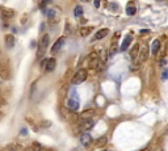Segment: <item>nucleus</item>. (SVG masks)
Masks as SVG:
<instances>
[{
  "label": "nucleus",
  "instance_id": "obj_19",
  "mask_svg": "<svg viewBox=\"0 0 168 151\" xmlns=\"http://www.w3.org/2000/svg\"><path fill=\"white\" fill-rule=\"evenodd\" d=\"M106 142H108V138H106V137H100L96 142V146L97 147H104V146L106 145Z\"/></svg>",
  "mask_w": 168,
  "mask_h": 151
},
{
  "label": "nucleus",
  "instance_id": "obj_8",
  "mask_svg": "<svg viewBox=\"0 0 168 151\" xmlns=\"http://www.w3.org/2000/svg\"><path fill=\"white\" fill-rule=\"evenodd\" d=\"M65 41H66L65 37H59V38H58V40L55 41V43L53 45V47H51V53H53V54H56V53H58L60 49H62V46H63V43H65Z\"/></svg>",
  "mask_w": 168,
  "mask_h": 151
},
{
  "label": "nucleus",
  "instance_id": "obj_17",
  "mask_svg": "<svg viewBox=\"0 0 168 151\" xmlns=\"http://www.w3.org/2000/svg\"><path fill=\"white\" fill-rule=\"evenodd\" d=\"M117 50H118L117 42H113V43H112V46H110V49H109V51H108V58H112V57L116 53H117Z\"/></svg>",
  "mask_w": 168,
  "mask_h": 151
},
{
  "label": "nucleus",
  "instance_id": "obj_27",
  "mask_svg": "<svg viewBox=\"0 0 168 151\" xmlns=\"http://www.w3.org/2000/svg\"><path fill=\"white\" fill-rule=\"evenodd\" d=\"M24 151H36V148L33 147V146H29V147H26Z\"/></svg>",
  "mask_w": 168,
  "mask_h": 151
},
{
  "label": "nucleus",
  "instance_id": "obj_9",
  "mask_svg": "<svg viewBox=\"0 0 168 151\" xmlns=\"http://www.w3.org/2000/svg\"><path fill=\"white\" fill-rule=\"evenodd\" d=\"M55 65H56L55 58H49L46 62V65H45V71H46V72H51V71L55 68Z\"/></svg>",
  "mask_w": 168,
  "mask_h": 151
},
{
  "label": "nucleus",
  "instance_id": "obj_31",
  "mask_svg": "<svg viewBox=\"0 0 168 151\" xmlns=\"http://www.w3.org/2000/svg\"><path fill=\"white\" fill-rule=\"evenodd\" d=\"M160 65H162V66H165V65H167V62H165V59H160Z\"/></svg>",
  "mask_w": 168,
  "mask_h": 151
},
{
  "label": "nucleus",
  "instance_id": "obj_15",
  "mask_svg": "<svg viewBox=\"0 0 168 151\" xmlns=\"http://www.w3.org/2000/svg\"><path fill=\"white\" fill-rule=\"evenodd\" d=\"M109 33V29L104 28V29H100L99 32L96 33V36H95V40H103L104 37H106Z\"/></svg>",
  "mask_w": 168,
  "mask_h": 151
},
{
  "label": "nucleus",
  "instance_id": "obj_30",
  "mask_svg": "<svg viewBox=\"0 0 168 151\" xmlns=\"http://www.w3.org/2000/svg\"><path fill=\"white\" fill-rule=\"evenodd\" d=\"M95 7H96V8H99V7H100V1H99V0H95Z\"/></svg>",
  "mask_w": 168,
  "mask_h": 151
},
{
  "label": "nucleus",
  "instance_id": "obj_18",
  "mask_svg": "<svg viewBox=\"0 0 168 151\" xmlns=\"http://www.w3.org/2000/svg\"><path fill=\"white\" fill-rule=\"evenodd\" d=\"M159 49H160V41L159 40L153 41V45H151V53H153V54H156V53L159 51Z\"/></svg>",
  "mask_w": 168,
  "mask_h": 151
},
{
  "label": "nucleus",
  "instance_id": "obj_14",
  "mask_svg": "<svg viewBox=\"0 0 168 151\" xmlns=\"http://www.w3.org/2000/svg\"><path fill=\"white\" fill-rule=\"evenodd\" d=\"M93 116H95V109H87V111H84L83 113H81L80 117L83 118V120H91Z\"/></svg>",
  "mask_w": 168,
  "mask_h": 151
},
{
  "label": "nucleus",
  "instance_id": "obj_23",
  "mask_svg": "<svg viewBox=\"0 0 168 151\" xmlns=\"http://www.w3.org/2000/svg\"><path fill=\"white\" fill-rule=\"evenodd\" d=\"M40 125H41L42 127H45V129H47V127L51 126V121H46V120H45V121H41Z\"/></svg>",
  "mask_w": 168,
  "mask_h": 151
},
{
  "label": "nucleus",
  "instance_id": "obj_5",
  "mask_svg": "<svg viewBox=\"0 0 168 151\" xmlns=\"http://www.w3.org/2000/svg\"><path fill=\"white\" fill-rule=\"evenodd\" d=\"M99 65H100L99 54L96 51H92L89 54V63H88V66H89V68H97Z\"/></svg>",
  "mask_w": 168,
  "mask_h": 151
},
{
  "label": "nucleus",
  "instance_id": "obj_22",
  "mask_svg": "<svg viewBox=\"0 0 168 151\" xmlns=\"http://www.w3.org/2000/svg\"><path fill=\"white\" fill-rule=\"evenodd\" d=\"M91 32V28H81L80 30H79V33H80V36H83V37H85V36H88Z\"/></svg>",
  "mask_w": 168,
  "mask_h": 151
},
{
  "label": "nucleus",
  "instance_id": "obj_12",
  "mask_svg": "<svg viewBox=\"0 0 168 151\" xmlns=\"http://www.w3.org/2000/svg\"><path fill=\"white\" fill-rule=\"evenodd\" d=\"M13 16H15V11L11 9V8H4L1 11V17L3 19H12Z\"/></svg>",
  "mask_w": 168,
  "mask_h": 151
},
{
  "label": "nucleus",
  "instance_id": "obj_3",
  "mask_svg": "<svg viewBox=\"0 0 168 151\" xmlns=\"http://www.w3.org/2000/svg\"><path fill=\"white\" fill-rule=\"evenodd\" d=\"M149 54H150L149 45H147V43H143V45H142V47L139 49V54H138V62H139V63H143V62H146L147 58H149Z\"/></svg>",
  "mask_w": 168,
  "mask_h": 151
},
{
  "label": "nucleus",
  "instance_id": "obj_32",
  "mask_svg": "<svg viewBox=\"0 0 168 151\" xmlns=\"http://www.w3.org/2000/svg\"><path fill=\"white\" fill-rule=\"evenodd\" d=\"M4 151H16V148H13V147H8V148H5Z\"/></svg>",
  "mask_w": 168,
  "mask_h": 151
},
{
  "label": "nucleus",
  "instance_id": "obj_29",
  "mask_svg": "<svg viewBox=\"0 0 168 151\" xmlns=\"http://www.w3.org/2000/svg\"><path fill=\"white\" fill-rule=\"evenodd\" d=\"M149 29H140V34H147V33H149Z\"/></svg>",
  "mask_w": 168,
  "mask_h": 151
},
{
  "label": "nucleus",
  "instance_id": "obj_33",
  "mask_svg": "<svg viewBox=\"0 0 168 151\" xmlns=\"http://www.w3.org/2000/svg\"><path fill=\"white\" fill-rule=\"evenodd\" d=\"M47 3H49V1H44V3H41L40 5H41V7H45V5H46V4H47Z\"/></svg>",
  "mask_w": 168,
  "mask_h": 151
},
{
  "label": "nucleus",
  "instance_id": "obj_26",
  "mask_svg": "<svg viewBox=\"0 0 168 151\" xmlns=\"http://www.w3.org/2000/svg\"><path fill=\"white\" fill-rule=\"evenodd\" d=\"M109 7H110V9H113V11H117V9H118V5H117L116 3H110V4H109Z\"/></svg>",
  "mask_w": 168,
  "mask_h": 151
},
{
  "label": "nucleus",
  "instance_id": "obj_11",
  "mask_svg": "<svg viewBox=\"0 0 168 151\" xmlns=\"http://www.w3.org/2000/svg\"><path fill=\"white\" fill-rule=\"evenodd\" d=\"M131 40H133V37H131L130 34H129V36H126V37L124 38V41H122V45H121V47H120V50H121V51H125V50L130 46Z\"/></svg>",
  "mask_w": 168,
  "mask_h": 151
},
{
  "label": "nucleus",
  "instance_id": "obj_2",
  "mask_svg": "<svg viewBox=\"0 0 168 151\" xmlns=\"http://www.w3.org/2000/svg\"><path fill=\"white\" fill-rule=\"evenodd\" d=\"M49 41H50V36L49 34H44L42 38H41V41H40V45H38V51H37V58L38 59L44 55L45 50L47 49V45H49Z\"/></svg>",
  "mask_w": 168,
  "mask_h": 151
},
{
  "label": "nucleus",
  "instance_id": "obj_24",
  "mask_svg": "<svg viewBox=\"0 0 168 151\" xmlns=\"http://www.w3.org/2000/svg\"><path fill=\"white\" fill-rule=\"evenodd\" d=\"M46 15H47V17H49V19L53 20V19H54V16H55V11H54V9H49V11L46 12Z\"/></svg>",
  "mask_w": 168,
  "mask_h": 151
},
{
  "label": "nucleus",
  "instance_id": "obj_28",
  "mask_svg": "<svg viewBox=\"0 0 168 151\" xmlns=\"http://www.w3.org/2000/svg\"><path fill=\"white\" fill-rule=\"evenodd\" d=\"M162 76H163V79H167V78H168V70H165L164 72H163Z\"/></svg>",
  "mask_w": 168,
  "mask_h": 151
},
{
  "label": "nucleus",
  "instance_id": "obj_10",
  "mask_svg": "<svg viewBox=\"0 0 168 151\" xmlns=\"http://www.w3.org/2000/svg\"><path fill=\"white\" fill-rule=\"evenodd\" d=\"M126 13H128V16H134L137 13V7H135L134 1H129L128 3V5H126Z\"/></svg>",
  "mask_w": 168,
  "mask_h": 151
},
{
  "label": "nucleus",
  "instance_id": "obj_21",
  "mask_svg": "<svg viewBox=\"0 0 168 151\" xmlns=\"http://www.w3.org/2000/svg\"><path fill=\"white\" fill-rule=\"evenodd\" d=\"M74 15H75V17H81V16H83V8H81V5H76V7H75Z\"/></svg>",
  "mask_w": 168,
  "mask_h": 151
},
{
  "label": "nucleus",
  "instance_id": "obj_34",
  "mask_svg": "<svg viewBox=\"0 0 168 151\" xmlns=\"http://www.w3.org/2000/svg\"><path fill=\"white\" fill-rule=\"evenodd\" d=\"M38 151H47V150H46V148H44V147H40V148H38Z\"/></svg>",
  "mask_w": 168,
  "mask_h": 151
},
{
  "label": "nucleus",
  "instance_id": "obj_1",
  "mask_svg": "<svg viewBox=\"0 0 168 151\" xmlns=\"http://www.w3.org/2000/svg\"><path fill=\"white\" fill-rule=\"evenodd\" d=\"M88 76V72L87 70H84V68H80L79 71H76V74L74 75V78H72L71 83L74 84V86H78V84H81L85 79H87Z\"/></svg>",
  "mask_w": 168,
  "mask_h": 151
},
{
  "label": "nucleus",
  "instance_id": "obj_35",
  "mask_svg": "<svg viewBox=\"0 0 168 151\" xmlns=\"http://www.w3.org/2000/svg\"><path fill=\"white\" fill-rule=\"evenodd\" d=\"M103 151H105V150H103Z\"/></svg>",
  "mask_w": 168,
  "mask_h": 151
},
{
  "label": "nucleus",
  "instance_id": "obj_20",
  "mask_svg": "<svg viewBox=\"0 0 168 151\" xmlns=\"http://www.w3.org/2000/svg\"><path fill=\"white\" fill-rule=\"evenodd\" d=\"M93 125H95V122L92 120H85V121H84V123H83V127L85 130H89V129H92V127H93Z\"/></svg>",
  "mask_w": 168,
  "mask_h": 151
},
{
  "label": "nucleus",
  "instance_id": "obj_25",
  "mask_svg": "<svg viewBox=\"0 0 168 151\" xmlns=\"http://www.w3.org/2000/svg\"><path fill=\"white\" fill-rule=\"evenodd\" d=\"M66 92H67V87H63L62 90H60V92H59V96H60V97H65Z\"/></svg>",
  "mask_w": 168,
  "mask_h": 151
},
{
  "label": "nucleus",
  "instance_id": "obj_6",
  "mask_svg": "<svg viewBox=\"0 0 168 151\" xmlns=\"http://www.w3.org/2000/svg\"><path fill=\"white\" fill-rule=\"evenodd\" d=\"M80 107V101L79 100H74V99H69L67 102H66V108L71 112H76Z\"/></svg>",
  "mask_w": 168,
  "mask_h": 151
},
{
  "label": "nucleus",
  "instance_id": "obj_4",
  "mask_svg": "<svg viewBox=\"0 0 168 151\" xmlns=\"http://www.w3.org/2000/svg\"><path fill=\"white\" fill-rule=\"evenodd\" d=\"M79 142H80V145L83 146V147H89L91 143H92V135H91L88 131L83 133L80 135V138H79Z\"/></svg>",
  "mask_w": 168,
  "mask_h": 151
},
{
  "label": "nucleus",
  "instance_id": "obj_13",
  "mask_svg": "<svg viewBox=\"0 0 168 151\" xmlns=\"http://www.w3.org/2000/svg\"><path fill=\"white\" fill-rule=\"evenodd\" d=\"M139 49H140L139 43H135V45L131 47V50H130V58L131 59H135L138 57V54H139Z\"/></svg>",
  "mask_w": 168,
  "mask_h": 151
},
{
  "label": "nucleus",
  "instance_id": "obj_16",
  "mask_svg": "<svg viewBox=\"0 0 168 151\" xmlns=\"http://www.w3.org/2000/svg\"><path fill=\"white\" fill-rule=\"evenodd\" d=\"M97 54H99V59H100V63H106V61H108V53L105 51V49H101L100 50L99 53H97Z\"/></svg>",
  "mask_w": 168,
  "mask_h": 151
},
{
  "label": "nucleus",
  "instance_id": "obj_7",
  "mask_svg": "<svg viewBox=\"0 0 168 151\" xmlns=\"http://www.w3.org/2000/svg\"><path fill=\"white\" fill-rule=\"evenodd\" d=\"M4 42H5L7 49H13L16 45V40L13 34H5L4 36Z\"/></svg>",
  "mask_w": 168,
  "mask_h": 151
}]
</instances>
